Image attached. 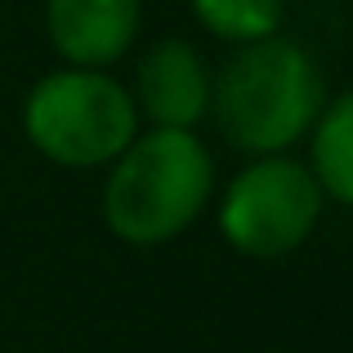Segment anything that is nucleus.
I'll use <instances>...</instances> for the list:
<instances>
[{"label": "nucleus", "instance_id": "nucleus-4", "mask_svg": "<svg viewBox=\"0 0 353 353\" xmlns=\"http://www.w3.org/2000/svg\"><path fill=\"white\" fill-rule=\"evenodd\" d=\"M327 206L313 170L286 152L250 157L219 197V233L246 259H282L313 237Z\"/></svg>", "mask_w": 353, "mask_h": 353}, {"label": "nucleus", "instance_id": "nucleus-1", "mask_svg": "<svg viewBox=\"0 0 353 353\" xmlns=\"http://www.w3.org/2000/svg\"><path fill=\"white\" fill-rule=\"evenodd\" d=\"M322 72L309 50L282 36L237 45L210 81V112L219 134L246 157H273L309 139L322 112Z\"/></svg>", "mask_w": 353, "mask_h": 353}, {"label": "nucleus", "instance_id": "nucleus-8", "mask_svg": "<svg viewBox=\"0 0 353 353\" xmlns=\"http://www.w3.org/2000/svg\"><path fill=\"white\" fill-rule=\"evenodd\" d=\"M188 5H192V18L210 36L233 41V45L277 36L282 14H286V0H188Z\"/></svg>", "mask_w": 353, "mask_h": 353}, {"label": "nucleus", "instance_id": "nucleus-5", "mask_svg": "<svg viewBox=\"0 0 353 353\" xmlns=\"http://www.w3.org/2000/svg\"><path fill=\"white\" fill-rule=\"evenodd\" d=\"M143 23V0H45V32L68 68H112Z\"/></svg>", "mask_w": 353, "mask_h": 353}, {"label": "nucleus", "instance_id": "nucleus-7", "mask_svg": "<svg viewBox=\"0 0 353 353\" xmlns=\"http://www.w3.org/2000/svg\"><path fill=\"white\" fill-rule=\"evenodd\" d=\"M313 179L340 206H353V90L322 103L318 121H313Z\"/></svg>", "mask_w": 353, "mask_h": 353}, {"label": "nucleus", "instance_id": "nucleus-6", "mask_svg": "<svg viewBox=\"0 0 353 353\" xmlns=\"http://www.w3.org/2000/svg\"><path fill=\"white\" fill-rule=\"evenodd\" d=\"M134 108L157 130H192L210 112V72L188 41H157L139 59Z\"/></svg>", "mask_w": 353, "mask_h": 353}, {"label": "nucleus", "instance_id": "nucleus-2", "mask_svg": "<svg viewBox=\"0 0 353 353\" xmlns=\"http://www.w3.org/2000/svg\"><path fill=\"white\" fill-rule=\"evenodd\" d=\"M215 192V161L192 130H143L112 161L103 219L125 246H165L201 219Z\"/></svg>", "mask_w": 353, "mask_h": 353}, {"label": "nucleus", "instance_id": "nucleus-3", "mask_svg": "<svg viewBox=\"0 0 353 353\" xmlns=\"http://www.w3.org/2000/svg\"><path fill=\"white\" fill-rule=\"evenodd\" d=\"M27 143L54 165L94 170L112 165L139 134L134 94L103 68H59L23 99Z\"/></svg>", "mask_w": 353, "mask_h": 353}]
</instances>
